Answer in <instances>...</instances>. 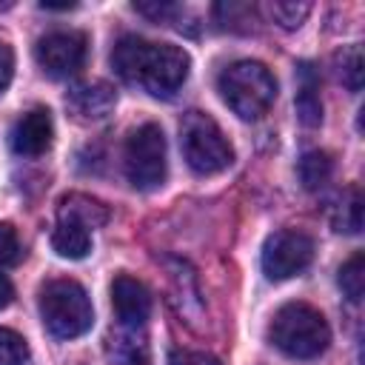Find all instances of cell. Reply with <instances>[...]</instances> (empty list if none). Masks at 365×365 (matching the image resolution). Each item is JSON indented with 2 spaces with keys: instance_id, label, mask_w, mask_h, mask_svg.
Here are the masks:
<instances>
[{
  "instance_id": "cell-24",
  "label": "cell",
  "mask_w": 365,
  "mask_h": 365,
  "mask_svg": "<svg viewBox=\"0 0 365 365\" xmlns=\"http://www.w3.org/2000/svg\"><path fill=\"white\" fill-rule=\"evenodd\" d=\"M134 11L151 17L154 23H171L174 17L182 14V9L174 6V3H134Z\"/></svg>"
},
{
  "instance_id": "cell-12",
  "label": "cell",
  "mask_w": 365,
  "mask_h": 365,
  "mask_svg": "<svg viewBox=\"0 0 365 365\" xmlns=\"http://www.w3.org/2000/svg\"><path fill=\"white\" fill-rule=\"evenodd\" d=\"M106 356L111 365H151L145 336L137 334V328H125V325L108 336Z\"/></svg>"
},
{
  "instance_id": "cell-27",
  "label": "cell",
  "mask_w": 365,
  "mask_h": 365,
  "mask_svg": "<svg viewBox=\"0 0 365 365\" xmlns=\"http://www.w3.org/2000/svg\"><path fill=\"white\" fill-rule=\"evenodd\" d=\"M11 297H14V288H11L9 277H6V274H0V308H6V305L11 302Z\"/></svg>"
},
{
  "instance_id": "cell-19",
  "label": "cell",
  "mask_w": 365,
  "mask_h": 365,
  "mask_svg": "<svg viewBox=\"0 0 365 365\" xmlns=\"http://www.w3.org/2000/svg\"><path fill=\"white\" fill-rule=\"evenodd\" d=\"M336 282H339L342 294L348 297V302L362 299V294H365V257H362V251H356L348 262H342V268L336 274Z\"/></svg>"
},
{
  "instance_id": "cell-8",
  "label": "cell",
  "mask_w": 365,
  "mask_h": 365,
  "mask_svg": "<svg viewBox=\"0 0 365 365\" xmlns=\"http://www.w3.org/2000/svg\"><path fill=\"white\" fill-rule=\"evenodd\" d=\"M86 51H88V40L83 31H71V29H60V31H48L37 40L34 46V57L37 66L54 77H74L83 63H86Z\"/></svg>"
},
{
  "instance_id": "cell-9",
  "label": "cell",
  "mask_w": 365,
  "mask_h": 365,
  "mask_svg": "<svg viewBox=\"0 0 365 365\" xmlns=\"http://www.w3.org/2000/svg\"><path fill=\"white\" fill-rule=\"evenodd\" d=\"M54 137V123H51V111L37 106L31 111H26L23 117H17V123L11 125V148L20 157H40L48 151Z\"/></svg>"
},
{
  "instance_id": "cell-17",
  "label": "cell",
  "mask_w": 365,
  "mask_h": 365,
  "mask_svg": "<svg viewBox=\"0 0 365 365\" xmlns=\"http://www.w3.org/2000/svg\"><path fill=\"white\" fill-rule=\"evenodd\" d=\"M334 228L345 231V234H359L362 231V191H359V185H351L339 197V205H336V214H334Z\"/></svg>"
},
{
  "instance_id": "cell-15",
  "label": "cell",
  "mask_w": 365,
  "mask_h": 365,
  "mask_svg": "<svg viewBox=\"0 0 365 365\" xmlns=\"http://www.w3.org/2000/svg\"><path fill=\"white\" fill-rule=\"evenodd\" d=\"M51 248L66 259H83L91 251V231L71 220H57L51 231Z\"/></svg>"
},
{
  "instance_id": "cell-2",
  "label": "cell",
  "mask_w": 365,
  "mask_h": 365,
  "mask_svg": "<svg viewBox=\"0 0 365 365\" xmlns=\"http://www.w3.org/2000/svg\"><path fill=\"white\" fill-rule=\"evenodd\" d=\"M222 103L240 120H259L277 100V77L259 60H237L217 77Z\"/></svg>"
},
{
  "instance_id": "cell-18",
  "label": "cell",
  "mask_w": 365,
  "mask_h": 365,
  "mask_svg": "<svg viewBox=\"0 0 365 365\" xmlns=\"http://www.w3.org/2000/svg\"><path fill=\"white\" fill-rule=\"evenodd\" d=\"M265 17L271 23H277L279 29L285 31H294L305 23V17L311 14V3H294V0H274V3H265L262 6Z\"/></svg>"
},
{
  "instance_id": "cell-7",
  "label": "cell",
  "mask_w": 365,
  "mask_h": 365,
  "mask_svg": "<svg viewBox=\"0 0 365 365\" xmlns=\"http://www.w3.org/2000/svg\"><path fill=\"white\" fill-rule=\"evenodd\" d=\"M314 259V240L305 231L297 228H282L274 231L265 245H262V274L274 282L291 279L297 274H302Z\"/></svg>"
},
{
  "instance_id": "cell-21",
  "label": "cell",
  "mask_w": 365,
  "mask_h": 365,
  "mask_svg": "<svg viewBox=\"0 0 365 365\" xmlns=\"http://www.w3.org/2000/svg\"><path fill=\"white\" fill-rule=\"evenodd\" d=\"M26 362H29L26 339L11 328H0V365H26Z\"/></svg>"
},
{
  "instance_id": "cell-10",
  "label": "cell",
  "mask_w": 365,
  "mask_h": 365,
  "mask_svg": "<svg viewBox=\"0 0 365 365\" xmlns=\"http://www.w3.org/2000/svg\"><path fill=\"white\" fill-rule=\"evenodd\" d=\"M111 305H114V314L120 319V325L125 328H143L151 317V294L148 288L128 277V274H120L114 277L111 282Z\"/></svg>"
},
{
  "instance_id": "cell-3",
  "label": "cell",
  "mask_w": 365,
  "mask_h": 365,
  "mask_svg": "<svg viewBox=\"0 0 365 365\" xmlns=\"http://www.w3.org/2000/svg\"><path fill=\"white\" fill-rule=\"evenodd\" d=\"M268 339L294 359H314L319 356L328 342H331V328L325 317L308 305V302H285L271 325H268Z\"/></svg>"
},
{
  "instance_id": "cell-16",
  "label": "cell",
  "mask_w": 365,
  "mask_h": 365,
  "mask_svg": "<svg viewBox=\"0 0 365 365\" xmlns=\"http://www.w3.org/2000/svg\"><path fill=\"white\" fill-rule=\"evenodd\" d=\"M297 174H299V182H302L308 191H317V188H322V185L331 180V174H334V160H331L328 151H319V148L305 151V154L299 157Z\"/></svg>"
},
{
  "instance_id": "cell-5",
  "label": "cell",
  "mask_w": 365,
  "mask_h": 365,
  "mask_svg": "<svg viewBox=\"0 0 365 365\" xmlns=\"http://www.w3.org/2000/svg\"><path fill=\"white\" fill-rule=\"evenodd\" d=\"M40 319L46 331L57 339H74L83 336L91 322V299L86 288L74 279H51L40 291Z\"/></svg>"
},
{
  "instance_id": "cell-25",
  "label": "cell",
  "mask_w": 365,
  "mask_h": 365,
  "mask_svg": "<svg viewBox=\"0 0 365 365\" xmlns=\"http://www.w3.org/2000/svg\"><path fill=\"white\" fill-rule=\"evenodd\" d=\"M168 365H222L214 354L205 351H188V348H174L168 354Z\"/></svg>"
},
{
  "instance_id": "cell-1",
  "label": "cell",
  "mask_w": 365,
  "mask_h": 365,
  "mask_svg": "<svg viewBox=\"0 0 365 365\" xmlns=\"http://www.w3.org/2000/svg\"><path fill=\"white\" fill-rule=\"evenodd\" d=\"M111 66L123 83L143 88L151 97H174L188 80L191 60L174 43L123 34L111 48Z\"/></svg>"
},
{
  "instance_id": "cell-14",
  "label": "cell",
  "mask_w": 365,
  "mask_h": 365,
  "mask_svg": "<svg viewBox=\"0 0 365 365\" xmlns=\"http://www.w3.org/2000/svg\"><path fill=\"white\" fill-rule=\"evenodd\" d=\"M57 220H71L91 231L108 222V208L88 194H66L57 205Z\"/></svg>"
},
{
  "instance_id": "cell-20",
  "label": "cell",
  "mask_w": 365,
  "mask_h": 365,
  "mask_svg": "<svg viewBox=\"0 0 365 365\" xmlns=\"http://www.w3.org/2000/svg\"><path fill=\"white\" fill-rule=\"evenodd\" d=\"M336 74L342 80V86L348 91H359L362 88V48L354 43V46H345L339 54H336Z\"/></svg>"
},
{
  "instance_id": "cell-23",
  "label": "cell",
  "mask_w": 365,
  "mask_h": 365,
  "mask_svg": "<svg viewBox=\"0 0 365 365\" xmlns=\"http://www.w3.org/2000/svg\"><path fill=\"white\" fill-rule=\"evenodd\" d=\"M20 254H23V248H20L17 231L9 222H0V268L14 265L20 259Z\"/></svg>"
},
{
  "instance_id": "cell-4",
  "label": "cell",
  "mask_w": 365,
  "mask_h": 365,
  "mask_svg": "<svg viewBox=\"0 0 365 365\" xmlns=\"http://www.w3.org/2000/svg\"><path fill=\"white\" fill-rule=\"evenodd\" d=\"M180 148L194 174H220L234 163V148L217 120L205 111H185L180 120Z\"/></svg>"
},
{
  "instance_id": "cell-22",
  "label": "cell",
  "mask_w": 365,
  "mask_h": 365,
  "mask_svg": "<svg viewBox=\"0 0 365 365\" xmlns=\"http://www.w3.org/2000/svg\"><path fill=\"white\" fill-rule=\"evenodd\" d=\"M214 14L220 17L222 26L237 29V23H248L254 17V6H248V3H220V6H214Z\"/></svg>"
},
{
  "instance_id": "cell-26",
  "label": "cell",
  "mask_w": 365,
  "mask_h": 365,
  "mask_svg": "<svg viewBox=\"0 0 365 365\" xmlns=\"http://www.w3.org/2000/svg\"><path fill=\"white\" fill-rule=\"evenodd\" d=\"M14 74V51L6 40H0V91H6V86L11 83Z\"/></svg>"
},
{
  "instance_id": "cell-11",
  "label": "cell",
  "mask_w": 365,
  "mask_h": 365,
  "mask_svg": "<svg viewBox=\"0 0 365 365\" xmlns=\"http://www.w3.org/2000/svg\"><path fill=\"white\" fill-rule=\"evenodd\" d=\"M66 106L80 120H103V117H108L114 111L117 91L108 83H103V80H97V83H80V86H74L66 94Z\"/></svg>"
},
{
  "instance_id": "cell-6",
  "label": "cell",
  "mask_w": 365,
  "mask_h": 365,
  "mask_svg": "<svg viewBox=\"0 0 365 365\" xmlns=\"http://www.w3.org/2000/svg\"><path fill=\"white\" fill-rule=\"evenodd\" d=\"M123 165L128 182L137 191H154L165 182L168 151H165V134L157 123H143L128 134Z\"/></svg>"
},
{
  "instance_id": "cell-13",
  "label": "cell",
  "mask_w": 365,
  "mask_h": 365,
  "mask_svg": "<svg viewBox=\"0 0 365 365\" xmlns=\"http://www.w3.org/2000/svg\"><path fill=\"white\" fill-rule=\"evenodd\" d=\"M299 91H297V117L305 128H317L322 123V100H319V74L311 63H299Z\"/></svg>"
}]
</instances>
